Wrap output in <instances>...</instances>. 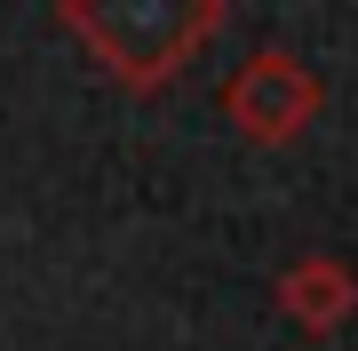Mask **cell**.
<instances>
[{
  "instance_id": "obj_1",
  "label": "cell",
  "mask_w": 358,
  "mask_h": 351,
  "mask_svg": "<svg viewBox=\"0 0 358 351\" xmlns=\"http://www.w3.org/2000/svg\"><path fill=\"white\" fill-rule=\"evenodd\" d=\"M223 16L231 0H56V25L136 96L167 88L223 32Z\"/></svg>"
},
{
  "instance_id": "obj_2",
  "label": "cell",
  "mask_w": 358,
  "mask_h": 351,
  "mask_svg": "<svg viewBox=\"0 0 358 351\" xmlns=\"http://www.w3.org/2000/svg\"><path fill=\"white\" fill-rule=\"evenodd\" d=\"M319 96H327V88L294 64L287 48H255L239 72H231L223 112H231V128L255 136V144H294V136L310 128V112H319Z\"/></svg>"
},
{
  "instance_id": "obj_3",
  "label": "cell",
  "mask_w": 358,
  "mask_h": 351,
  "mask_svg": "<svg viewBox=\"0 0 358 351\" xmlns=\"http://www.w3.org/2000/svg\"><path fill=\"white\" fill-rule=\"evenodd\" d=\"M279 303L294 312L303 336H327V327H343L358 312V272L334 263V256H310V263H294V272L279 280Z\"/></svg>"
}]
</instances>
